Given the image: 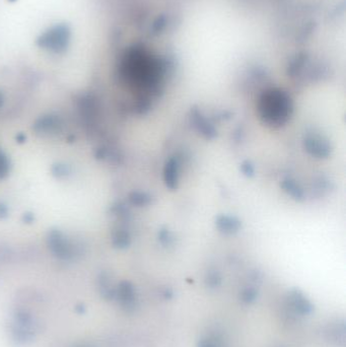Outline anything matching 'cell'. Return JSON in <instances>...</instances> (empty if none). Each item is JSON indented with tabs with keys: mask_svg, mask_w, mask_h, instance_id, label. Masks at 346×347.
I'll list each match as a JSON object with an SVG mask.
<instances>
[{
	"mask_svg": "<svg viewBox=\"0 0 346 347\" xmlns=\"http://www.w3.org/2000/svg\"><path fill=\"white\" fill-rule=\"evenodd\" d=\"M304 145L307 151L313 154V156L319 158L328 157L330 153L329 143L323 140L321 136H313V135L312 136H309L305 139Z\"/></svg>",
	"mask_w": 346,
	"mask_h": 347,
	"instance_id": "2",
	"label": "cell"
},
{
	"mask_svg": "<svg viewBox=\"0 0 346 347\" xmlns=\"http://www.w3.org/2000/svg\"><path fill=\"white\" fill-rule=\"evenodd\" d=\"M178 165H177V161L172 159L169 161V163L167 164L166 167V172H165V179L167 182V185L174 189L177 186V175H178Z\"/></svg>",
	"mask_w": 346,
	"mask_h": 347,
	"instance_id": "3",
	"label": "cell"
},
{
	"mask_svg": "<svg viewBox=\"0 0 346 347\" xmlns=\"http://www.w3.org/2000/svg\"><path fill=\"white\" fill-rule=\"evenodd\" d=\"M217 225L224 233H233L240 227V222L233 217H220L217 219Z\"/></svg>",
	"mask_w": 346,
	"mask_h": 347,
	"instance_id": "4",
	"label": "cell"
},
{
	"mask_svg": "<svg viewBox=\"0 0 346 347\" xmlns=\"http://www.w3.org/2000/svg\"><path fill=\"white\" fill-rule=\"evenodd\" d=\"M284 188L291 193L292 196L297 197V198L303 197V191L297 185V183H295L293 181H286V182H284Z\"/></svg>",
	"mask_w": 346,
	"mask_h": 347,
	"instance_id": "5",
	"label": "cell"
},
{
	"mask_svg": "<svg viewBox=\"0 0 346 347\" xmlns=\"http://www.w3.org/2000/svg\"><path fill=\"white\" fill-rule=\"evenodd\" d=\"M292 101L285 92L277 89L263 93L259 104L261 118L270 126H281L292 114Z\"/></svg>",
	"mask_w": 346,
	"mask_h": 347,
	"instance_id": "1",
	"label": "cell"
}]
</instances>
